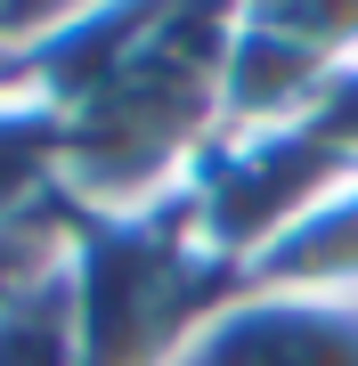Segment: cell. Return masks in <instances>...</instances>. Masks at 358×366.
<instances>
[{"mask_svg": "<svg viewBox=\"0 0 358 366\" xmlns=\"http://www.w3.org/2000/svg\"><path fill=\"white\" fill-rule=\"evenodd\" d=\"M66 285L81 317V366H179V350L244 277L196 236L187 204H171L139 220H74Z\"/></svg>", "mask_w": 358, "mask_h": 366, "instance_id": "cell-1", "label": "cell"}, {"mask_svg": "<svg viewBox=\"0 0 358 366\" xmlns=\"http://www.w3.org/2000/svg\"><path fill=\"white\" fill-rule=\"evenodd\" d=\"M358 155L326 131V114L277 122V131H228L204 155L196 187H187V220L237 277H252L293 228L318 212L334 179H350Z\"/></svg>", "mask_w": 358, "mask_h": 366, "instance_id": "cell-2", "label": "cell"}, {"mask_svg": "<svg viewBox=\"0 0 358 366\" xmlns=\"http://www.w3.org/2000/svg\"><path fill=\"white\" fill-rule=\"evenodd\" d=\"M179 366H358V301L237 285L179 350Z\"/></svg>", "mask_w": 358, "mask_h": 366, "instance_id": "cell-3", "label": "cell"}, {"mask_svg": "<svg viewBox=\"0 0 358 366\" xmlns=\"http://www.w3.org/2000/svg\"><path fill=\"white\" fill-rule=\"evenodd\" d=\"M244 285H269V293H309V301H358V171L334 179L318 212L269 252Z\"/></svg>", "mask_w": 358, "mask_h": 366, "instance_id": "cell-4", "label": "cell"}, {"mask_svg": "<svg viewBox=\"0 0 358 366\" xmlns=\"http://www.w3.org/2000/svg\"><path fill=\"white\" fill-rule=\"evenodd\" d=\"M228 25L334 81L358 74V0H228Z\"/></svg>", "mask_w": 358, "mask_h": 366, "instance_id": "cell-5", "label": "cell"}, {"mask_svg": "<svg viewBox=\"0 0 358 366\" xmlns=\"http://www.w3.org/2000/svg\"><path fill=\"white\" fill-rule=\"evenodd\" d=\"M0 366H81V317H74V285H66V244L0 301Z\"/></svg>", "mask_w": 358, "mask_h": 366, "instance_id": "cell-6", "label": "cell"}, {"mask_svg": "<svg viewBox=\"0 0 358 366\" xmlns=\"http://www.w3.org/2000/svg\"><path fill=\"white\" fill-rule=\"evenodd\" d=\"M114 0H0V81H25L57 41H74Z\"/></svg>", "mask_w": 358, "mask_h": 366, "instance_id": "cell-7", "label": "cell"}]
</instances>
